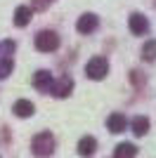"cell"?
<instances>
[{"instance_id":"5bb4252c","label":"cell","mask_w":156,"mask_h":158,"mask_svg":"<svg viewBox=\"0 0 156 158\" xmlns=\"http://www.w3.org/2000/svg\"><path fill=\"white\" fill-rule=\"evenodd\" d=\"M142 59L144 61H156V40L144 43V47H142Z\"/></svg>"},{"instance_id":"52a82bcc","label":"cell","mask_w":156,"mask_h":158,"mask_svg":"<svg viewBox=\"0 0 156 158\" xmlns=\"http://www.w3.org/2000/svg\"><path fill=\"white\" fill-rule=\"evenodd\" d=\"M12 111L19 116V118H31L33 113H36V106H33V102H28V99H19V102H14Z\"/></svg>"},{"instance_id":"30bf717a","label":"cell","mask_w":156,"mask_h":158,"mask_svg":"<svg viewBox=\"0 0 156 158\" xmlns=\"http://www.w3.org/2000/svg\"><path fill=\"white\" fill-rule=\"evenodd\" d=\"M76 28H78V33H92L97 28V17H95V14H83V17L78 19Z\"/></svg>"},{"instance_id":"9a60e30c","label":"cell","mask_w":156,"mask_h":158,"mask_svg":"<svg viewBox=\"0 0 156 158\" xmlns=\"http://www.w3.org/2000/svg\"><path fill=\"white\" fill-rule=\"evenodd\" d=\"M12 69H14L12 59H10V57H2V59H0V80H5L7 76L12 73Z\"/></svg>"},{"instance_id":"4fadbf2b","label":"cell","mask_w":156,"mask_h":158,"mask_svg":"<svg viewBox=\"0 0 156 158\" xmlns=\"http://www.w3.org/2000/svg\"><path fill=\"white\" fill-rule=\"evenodd\" d=\"M130 127H132V132H135L137 137H144V135L149 132V118H144V116H137V118L130 123Z\"/></svg>"},{"instance_id":"9c48e42d","label":"cell","mask_w":156,"mask_h":158,"mask_svg":"<svg viewBox=\"0 0 156 158\" xmlns=\"http://www.w3.org/2000/svg\"><path fill=\"white\" fill-rule=\"evenodd\" d=\"M33 85H36V90H40V92H50V85H52L50 71H38L33 76Z\"/></svg>"},{"instance_id":"7a4b0ae2","label":"cell","mask_w":156,"mask_h":158,"mask_svg":"<svg viewBox=\"0 0 156 158\" xmlns=\"http://www.w3.org/2000/svg\"><path fill=\"white\" fill-rule=\"evenodd\" d=\"M106 73H109V61L104 59V57H92L85 64V76L92 78V80H102Z\"/></svg>"},{"instance_id":"ba28073f","label":"cell","mask_w":156,"mask_h":158,"mask_svg":"<svg viewBox=\"0 0 156 158\" xmlns=\"http://www.w3.org/2000/svg\"><path fill=\"white\" fill-rule=\"evenodd\" d=\"M128 26H130V31L135 33V35H142L147 28H149V21H147V17H142V14H132L130 17V21H128Z\"/></svg>"},{"instance_id":"8992f818","label":"cell","mask_w":156,"mask_h":158,"mask_svg":"<svg viewBox=\"0 0 156 158\" xmlns=\"http://www.w3.org/2000/svg\"><path fill=\"white\" fill-rule=\"evenodd\" d=\"M106 127H109L114 135H121V132H125V127H128V120H125L123 113H111L109 118H106Z\"/></svg>"},{"instance_id":"8fae6325","label":"cell","mask_w":156,"mask_h":158,"mask_svg":"<svg viewBox=\"0 0 156 158\" xmlns=\"http://www.w3.org/2000/svg\"><path fill=\"white\" fill-rule=\"evenodd\" d=\"M31 7H26V5H19L17 10H14V24L17 26H26L28 21H31Z\"/></svg>"},{"instance_id":"277c9868","label":"cell","mask_w":156,"mask_h":158,"mask_svg":"<svg viewBox=\"0 0 156 158\" xmlns=\"http://www.w3.org/2000/svg\"><path fill=\"white\" fill-rule=\"evenodd\" d=\"M71 90H73V80L69 78V76H64V78H59V80H52V85H50V92L54 94V97H59V99L69 97Z\"/></svg>"},{"instance_id":"3957f363","label":"cell","mask_w":156,"mask_h":158,"mask_svg":"<svg viewBox=\"0 0 156 158\" xmlns=\"http://www.w3.org/2000/svg\"><path fill=\"white\" fill-rule=\"evenodd\" d=\"M59 47V35L54 31H40L36 35V50L38 52H54Z\"/></svg>"},{"instance_id":"6da1fadb","label":"cell","mask_w":156,"mask_h":158,"mask_svg":"<svg viewBox=\"0 0 156 158\" xmlns=\"http://www.w3.org/2000/svg\"><path fill=\"white\" fill-rule=\"evenodd\" d=\"M31 151H33V156H38V158H50L54 153V137H52L50 132L36 135L33 142H31Z\"/></svg>"},{"instance_id":"7c38bea8","label":"cell","mask_w":156,"mask_h":158,"mask_svg":"<svg viewBox=\"0 0 156 158\" xmlns=\"http://www.w3.org/2000/svg\"><path fill=\"white\" fill-rule=\"evenodd\" d=\"M137 153V146L130 144V142H123V144L116 146V151H114V158H135Z\"/></svg>"},{"instance_id":"2e32d148","label":"cell","mask_w":156,"mask_h":158,"mask_svg":"<svg viewBox=\"0 0 156 158\" xmlns=\"http://www.w3.org/2000/svg\"><path fill=\"white\" fill-rule=\"evenodd\" d=\"M50 2H52V0H31V7H33V10H45Z\"/></svg>"},{"instance_id":"5b68a950","label":"cell","mask_w":156,"mask_h":158,"mask_svg":"<svg viewBox=\"0 0 156 158\" xmlns=\"http://www.w3.org/2000/svg\"><path fill=\"white\" fill-rule=\"evenodd\" d=\"M95 151H97V139H95V137H90V135L80 137V142H78V156L90 158Z\"/></svg>"}]
</instances>
